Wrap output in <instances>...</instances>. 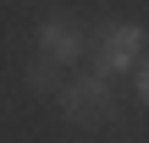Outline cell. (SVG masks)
Segmentation results:
<instances>
[{
	"mask_svg": "<svg viewBox=\"0 0 149 143\" xmlns=\"http://www.w3.org/2000/svg\"><path fill=\"white\" fill-rule=\"evenodd\" d=\"M39 50H44L50 61L72 66V61L88 55V28H83L77 17H44V22H39Z\"/></svg>",
	"mask_w": 149,
	"mask_h": 143,
	"instance_id": "3957f363",
	"label": "cell"
},
{
	"mask_svg": "<svg viewBox=\"0 0 149 143\" xmlns=\"http://www.w3.org/2000/svg\"><path fill=\"white\" fill-rule=\"evenodd\" d=\"M138 99H144V105H149V50H144V55H138Z\"/></svg>",
	"mask_w": 149,
	"mask_h": 143,
	"instance_id": "5b68a950",
	"label": "cell"
},
{
	"mask_svg": "<svg viewBox=\"0 0 149 143\" xmlns=\"http://www.w3.org/2000/svg\"><path fill=\"white\" fill-rule=\"evenodd\" d=\"M138 55H144V28H138V22H100V28L88 33V61H94L100 77L133 72Z\"/></svg>",
	"mask_w": 149,
	"mask_h": 143,
	"instance_id": "6da1fadb",
	"label": "cell"
},
{
	"mask_svg": "<svg viewBox=\"0 0 149 143\" xmlns=\"http://www.w3.org/2000/svg\"><path fill=\"white\" fill-rule=\"evenodd\" d=\"M28 88H33V94H55V88H61V61H50V55L39 50L33 66H28Z\"/></svg>",
	"mask_w": 149,
	"mask_h": 143,
	"instance_id": "277c9868",
	"label": "cell"
},
{
	"mask_svg": "<svg viewBox=\"0 0 149 143\" xmlns=\"http://www.w3.org/2000/svg\"><path fill=\"white\" fill-rule=\"evenodd\" d=\"M55 105H61V116H66L72 127H100V121L116 116V88H111V77L88 72V77L61 83V88H55Z\"/></svg>",
	"mask_w": 149,
	"mask_h": 143,
	"instance_id": "7a4b0ae2",
	"label": "cell"
}]
</instances>
